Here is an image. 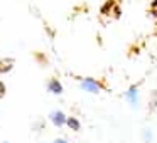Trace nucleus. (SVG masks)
Instances as JSON below:
<instances>
[{
  "mask_svg": "<svg viewBox=\"0 0 157 143\" xmlns=\"http://www.w3.org/2000/svg\"><path fill=\"white\" fill-rule=\"evenodd\" d=\"M51 119L56 123V125H63V121H64V116H63L59 111H54V113H51Z\"/></svg>",
  "mask_w": 157,
  "mask_h": 143,
  "instance_id": "obj_1",
  "label": "nucleus"
},
{
  "mask_svg": "<svg viewBox=\"0 0 157 143\" xmlns=\"http://www.w3.org/2000/svg\"><path fill=\"white\" fill-rule=\"evenodd\" d=\"M54 143H66V141H64V140H56Z\"/></svg>",
  "mask_w": 157,
  "mask_h": 143,
  "instance_id": "obj_5",
  "label": "nucleus"
},
{
  "mask_svg": "<svg viewBox=\"0 0 157 143\" xmlns=\"http://www.w3.org/2000/svg\"><path fill=\"white\" fill-rule=\"evenodd\" d=\"M69 123H71V125H73V128H78V123H76L75 119H69Z\"/></svg>",
  "mask_w": 157,
  "mask_h": 143,
  "instance_id": "obj_4",
  "label": "nucleus"
},
{
  "mask_svg": "<svg viewBox=\"0 0 157 143\" xmlns=\"http://www.w3.org/2000/svg\"><path fill=\"white\" fill-rule=\"evenodd\" d=\"M83 88H85V89H88V91H93V93H96V91H98V88L95 86V82H93V81H90V79L83 81Z\"/></svg>",
  "mask_w": 157,
  "mask_h": 143,
  "instance_id": "obj_2",
  "label": "nucleus"
},
{
  "mask_svg": "<svg viewBox=\"0 0 157 143\" xmlns=\"http://www.w3.org/2000/svg\"><path fill=\"white\" fill-rule=\"evenodd\" d=\"M51 91H56V93L61 91V88H59V82H51Z\"/></svg>",
  "mask_w": 157,
  "mask_h": 143,
  "instance_id": "obj_3",
  "label": "nucleus"
}]
</instances>
